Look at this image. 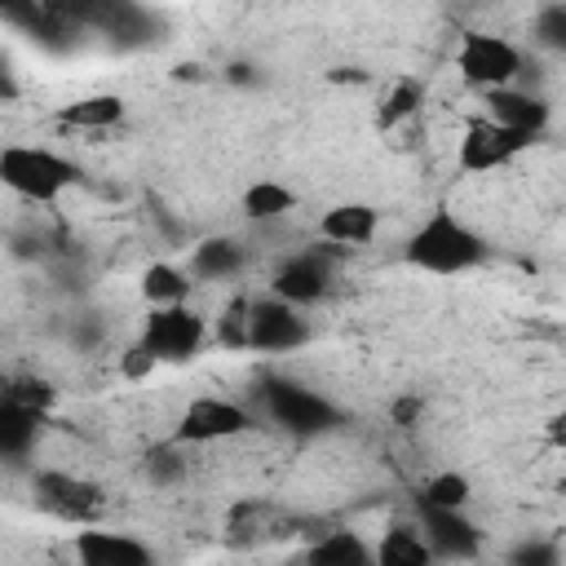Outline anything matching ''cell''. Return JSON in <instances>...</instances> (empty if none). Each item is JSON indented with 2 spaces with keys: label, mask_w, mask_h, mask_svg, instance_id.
Returning a JSON list of instances; mask_svg holds the SVG:
<instances>
[{
  "label": "cell",
  "mask_w": 566,
  "mask_h": 566,
  "mask_svg": "<svg viewBox=\"0 0 566 566\" xmlns=\"http://www.w3.org/2000/svg\"><path fill=\"white\" fill-rule=\"evenodd\" d=\"M256 402H261V411H265L279 429H287V433H296V438L332 433V429L345 420V411H340L327 394H318V389H310V385H301V380H265L261 394H256Z\"/></svg>",
  "instance_id": "obj_4"
},
{
  "label": "cell",
  "mask_w": 566,
  "mask_h": 566,
  "mask_svg": "<svg viewBox=\"0 0 566 566\" xmlns=\"http://www.w3.org/2000/svg\"><path fill=\"white\" fill-rule=\"evenodd\" d=\"M491 256L486 239L464 221L455 217L451 208H433L402 243V261L420 274H438V279H451V274H469L478 270L482 261Z\"/></svg>",
  "instance_id": "obj_1"
},
{
  "label": "cell",
  "mask_w": 566,
  "mask_h": 566,
  "mask_svg": "<svg viewBox=\"0 0 566 566\" xmlns=\"http://www.w3.org/2000/svg\"><path fill=\"white\" fill-rule=\"evenodd\" d=\"M142 301L146 310H164V305H190V292H195V279L186 265L177 261H150L142 270Z\"/></svg>",
  "instance_id": "obj_19"
},
{
  "label": "cell",
  "mask_w": 566,
  "mask_h": 566,
  "mask_svg": "<svg viewBox=\"0 0 566 566\" xmlns=\"http://www.w3.org/2000/svg\"><path fill=\"white\" fill-rule=\"evenodd\" d=\"M31 491L49 517L71 522V526H88L102 513V486L80 473H66V469H40L31 478Z\"/></svg>",
  "instance_id": "obj_8"
},
{
  "label": "cell",
  "mask_w": 566,
  "mask_h": 566,
  "mask_svg": "<svg viewBox=\"0 0 566 566\" xmlns=\"http://www.w3.org/2000/svg\"><path fill=\"white\" fill-rule=\"evenodd\" d=\"M248 265V248L230 234H217V239H203L195 252H190V279L195 283H221V279H234L239 270Z\"/></svg>",
  "instance_id": "obj_17"
},
{
  "label": "cell",
  "mask_w": 566,
  "mask_h": 566,
  "mask_svg": "<svg viewBox=\"0 0 566 566\" xmlns=\"http://www.w3.org/2000/svg\"><path fill=\"white\" fill-rule=\"evenodd\" d=\"M0 394H4L9 402H18V407L35 411V416H44V411L53 407V385L40 380V376H18V380H9Z\"/></svg>",
  "instance_id": "obj_25"
},
{
  "label": "cell",
  "mask_w": 566,
  "mask_h": 566,
  "mask_svg": "<svg viewBox=\"0 0 566 566\" xmlns=\"http://www.w3.org/2000/svg\"><path fill=\"white\" fill-rule=\"evenodd\" d=\"M137 345L155 358V367H186L208 345V318L195 305L146 310L137 327Z\"/></svg>",
  "instance_id": "obj_3"
},
{
  "label": "cell",
  "mask_w": 566,
  "mask_h": 566,
  "mask_svg": "<svg viewBox=\"0 0 566 566\" xmlns=\"http://www.w3.org/2000/svg\"><path fill=\"white\" fill-rule=\"evenodd\" d=\"M522 150H531V137H522V133H513V128H500V124H491L486 115H478V119H469L455 159H460L464 172H500V168H509Z\"/></svg>",
  "instance_id": "obj_12"
},
{
  "label": "cell",
  "mask_w": 566,
  "mask_h": 566,
  "mask_svg": "<svg viewBox=\"0 0 566 566\" xmlns=\"http://www.w3.org/2000/svg\"><path fill=\"white\" fill-rule=\"evenodd\" d=\"M332 279H336L332 248H301V252L283 256L279 270L270 274V296L305 310V305H314L332 292Z\"/></svg>",
  "instance_id": "obj_10"
},
{
  "label": "cell",
  "mask_w": 566,
  "mask_h": 566,
  "mask_svg": "<svg viewBox=\"0 0 566 566\" xmlns=\"http://www.w3.org/2000/svg\"><path fill=\"white\" fill-rule=\"evenodd\" d=\"M504 566H562V544L557 539H544V535H531L522 539Z\"/></svg>",
  "instance_id": "obj_26"
},
{
  "label": "cell",
  "mask_w": 566,
  "mask_h": 566,
  "mask_svg": "<svg viewBox=\"0 0 566 566\" xmlns=\"http://www.w3.org/2000/svg\"><path fill=\"white\" fill-rule=\"evenodd\" d=\"M71 562L75 566H159V553L142 535L88 522L71 531Z\"/></svg>",
  "instance_id": "obj_9"
},
{
  "label": "cell",
  "mask_w": 566,
  "mask_h": 566,
  "mask_svg": "<svg viewBox=\"0 0 566 566\" xmlns=\"http://www.w3.org/2000/svg\"><path fill=\"white\" fill-rule=\"evenodd\" d=\"M535 40L548 44V49H562L566 44V4H544L535 13Z\"/></svg>",
  "instance_id": "obj_27"
},
{
  "label": "cell",
  "mask_w": 566,
  "mask_h": 566,
  "mask_svg": "<svg viewBox=\"0 0 566 566\" xmlns=\"http://www.w3.org/2000/svg\"><path fill=\"white\" fill-rule=\"evenodd\" d=\"M296 203H301V195H296L287 181H279V177H256V181H248L243 195H239V208H243V217H248L252 226L283 221V217L296 212Z\"/></svg>",
  "instance_id": "obj_16"
},
{
  "label": "cell",
  "mask_w": 566,
  "mask_h": 566,
  "mask_svg": "<svg viewBox=\"0 0 566 566\" xmlns=\"http://www.w3.org/2000/svg\"><path fill=\"white\" fill-rule=\"evenodd\" d=\"M243 349H256V354H292L310 340V318L305 310L279 301V296H252L243 301Z\"/></svg>",
  "instance_id": "obj_6"
},
{
  "label": "cell",
  "mask_w": 566,
  "mask_h": 566,
  "mask_svg": "<svg viewBox=\"0 0 566 566\" xmlns=\"http://www.w3.org/2000/svg\"><path fill=\"white\" fill-rule=\"evenodd\" d=\"M142 469H146V478H150L155 486H177V482L186 478V460H181V447H177V442H164V447H155V451L142 460Z\"/></svg>",
  "instance_id": "obj_24"
},
{
  "label": "cell",
  "mask_w": 566,
  "mask_h": 566,
  "mask_svg": "<svg viewBox=\"0 0 566 566\" xmlns=\"http://www.w3.org/2000/svg\"><path fill=\"white\" fill-rule=\"evenodd\" d=\"M80 181V164L53 146L13 142L0 146V186L27 203H57Z\"/></svg>",
  "instance_id": "obj_2"
},
{
  "label": "cell",
  "mask_w": 566,
  "mask_h": 566,
  "mask_svg": "<svg viewBox=\"0 0 566 566\" xmlns=\"http://www.w3.org/2000/svg\"><path fill=\"white\" fill-rule=\"evenodd\" d=\"M371 557H376V566H438V557L429 553L416 522H389L380 531V539L371 544Z\"/></svg>",
  "instance_id": "obj_18"
},
{
  "label": "cell",
  "mask_w": 566,
  "mask_h": 566,
  "mask_svg": "<svg viewBox=\"0 0 566 566\" xmlns=\"http://www.w3.org/2000/svg\"><path fill=\"white\" fill-rule=\"evenodd\" d=\"M469 500H473V482L460 469H438V473H429L420 482L416 509H451V513H460V509H469Z\"/></svg>",
  "instance_id": "obj_22"
},
{
  "label": "cell",
  "mask_w": 566,
  "mask_h": 566,
  "mask_svg": "<svg viewBox=\"0 0 566 566\" xmlns=\"http://www.w3.org/2000/svg\"><path fill=\"white\" fill-rule=\"evenodd\" d=\"M416 526L438 562H478L482 557V526L469 517V509H416Z\"/></svg>",
  "instance_id": "obj_11"
},
{
  "label": "cell",
  "mask_w": 566,
  "mask_h": 566,
  "mask_svg": "<svg viewBox=\"0 0 566 566\" xmlns=\"http://www.w3.org/2000/svg\"><path fill=\"white\" fill-rule=\"evenodd\" d=\"M380 234V212L363 199H345V203H332L323 217H318V239L323 243H336V248H363Z\"/></svg>",
  "instance_id": "obj_14"
},
{
  "label": "cell",
  "mask_w": 566,
  "mask_h": 566,
  "mask_svg": "<svg viewBox=\"0 0 566 566\" xmlns=\"http://www.w3.org/2000/svg\"><path fill=\"white\" fill-rule=\"evenodd\" d=\"M150 371H155V358L133 340V345L119 354V376H124V380H146Z\"/></svg>",
  "instance_id": "obj_28"
},
{
  "label": "cell",
  "mask_w": 566,
  "mask_h": 566,
  "mask_svg": "<svg viewBox=\"0 0 566 566\" xmlns=\"http://www.w3.org/2000/svg\"><path fill=\"white\" fill-rule=\"evenodd\" d=\"M482 106H486L482 115H486L491 124L513 128V133H522V137H531V142H535V137L548 128V119H553L548 97H544V93H531V88H522V84L482 93Z\"/></svg>",
  "instance_id": "obj_13"
},
{
  "label": "cell",
  "mask_w": 566,
  "mask_h": 566,
  "mask_svg": "<svg viewBox=\"0 0 566 566\" xmlns=\"http://www.w3.org/2000/svg\"><path fill=\"white\" fill-rule=\"evenodd\" d=\"M40 420L44 416H35V411H27V407H18V402H9L0 394V460L4 464H18V460H27L35 451Z\"/></svg>",
  "instance_id": "obj_21"
},
{
  "label": "cell",
  "mask_w": 566,
  "mask_h": 566,
  "mask_svg": "<svg viewBox=\"0 0 566 566\" xmlns=\"http://www.w3.org/2000/svg\"><path fill=\"white\" fill-rule=\"evenodd\" d=\"M420 102H424V84H420L416 75H398V80L385 88L380 106H376V124H380V128H398L402 119L416 115Z\"/></svg>",
  "instance_id": "obj_23"
},
{
  "label": "cell",
  "mask_w": 566,
  "mask_h": 566,
  "mask_svg": "<svg viewBox=\"0 0 566 566\" xmlns=\"http://www.w3.org/2000/svg\"><path fill=\"white\" fill-rule=\"evenodd\" d=\"M128 115V102L119 97V93H84V97H75V102H66L53 119L62 124V128H80V133H97V128H111V124H119Z\"/></svg>",
  "instance_id": "obj_20"
},
{
  "label": "cell",
  "mask_w": 566,
  "mask_h": 566,
  "mask_svg": "<svg viewBox=\"0 0 566 566\" xmlns=\"http://www.w3.org/2000/svg\"><path fill=\"white\" fill-rule=\"evenodd\" d=\"M301 566H376V557L371 539H363L354 526H332L301 553Z\"/></svg>",
  "instance_id": "obj_15"
},
{
  "label": "cell",
  "mask_w": 566,
  "mask_h": 566,
  "mask_svg": "<svg viewBox=\"0 0 566 566\" xmlns=\"http://www.w3.org/2000/svg\"><path fill=\"white\" fill-rule=\"evenodd\" d=\"M522 49L509 40V35H495V31H464L460 44H455V71L464 84H473L478 93H495V88H509L522 80Z\"/></svg>",
  "instance_id": "obj_5"
},
{
  "label": "cell",
  "mask_w": 566,
  "mask_h": 566,
  "mask_svg": "<svg viewBox=\"0 0 566 566\" xmlns=\"http://www.w3.org/2000/svg\"><path fill=\"white\" fill-rule=\"evenodd\" d=\"M256 424V411L226 398V394H199L181 407L177 424H172V442L177 447H212V442H230L239 433H248Z\"/></svg>",
  "instance_id": "obj_7"
}]
</instances>
